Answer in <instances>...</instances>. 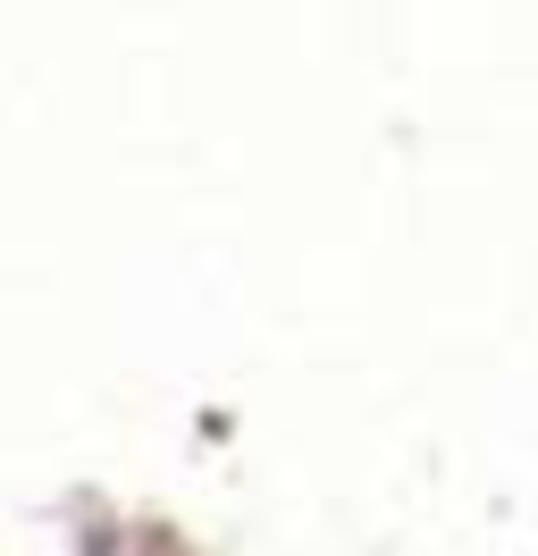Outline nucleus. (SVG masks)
Instances as JSON below:
<instances>
[]
</instances>
